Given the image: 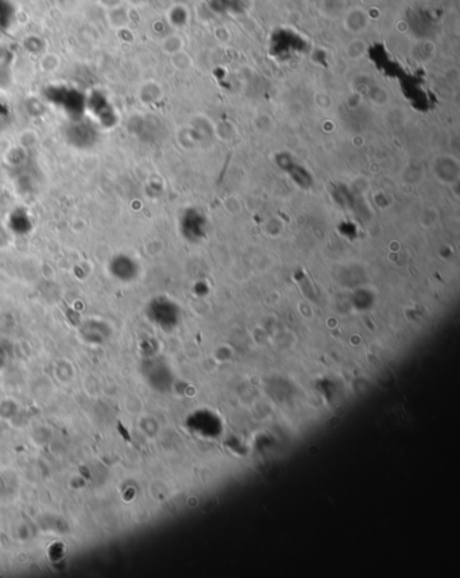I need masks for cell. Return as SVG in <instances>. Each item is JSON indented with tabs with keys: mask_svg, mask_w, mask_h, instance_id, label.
<instances>
[{
	"mask_svg": "<svg viewBox=\"0 0 460 578\" xmlns=\"http://www.w3.org/2000/svg\"><path fill=\"white\" fill-rule=\"evenodd\" d=\"M50 99L57 105L65 108L66 111H69L72 114H77V111L84 108V105L86 104V100L82 99L77 95L76 90H72V89H68V88L53 89L50 92Z\"/></svg>",
	"mask_w": 460,
	"mask_h": 578,
	"instance_id": "5b68a950",
	"label": "cell"
},
{
	"mask_svg": "<svg viewBox=\"0 0 460 578\" xmlns=\"http://www.w3.org/2000/svg\"><path fill=\"white\" fill-rule=\"evenodd\" d=\"M86 108L90 110L95 118L106 127H111L115 123V112L111 107V103L99 92L86 99Z\"/></svg>",
	"mask_w": 460,
	"mask_h": 578,
	"instance_id": "3957f363",
	"label": "cell"
},
{
	"mask_svg": "<svg viewBox=\"0 0 460 578\" xmlns=\"http://www.w3.org/2000/svg\"><path fill=\"white\" fill-rule=\"evenodd\" d=\"M348 57L351 58H359L363 55L365 53V42L358 40V41L351 42L348 49H347Z\"/></svg>",
	"mask_w": 460,
	"mask_h": 578,
	"instance_id": "30bf717a",
	"label": "cell"
},
{
	"mask_svg": "<svg viewBox=\"0 0 460 578\" xmlns=\"http://www.w3.org/2000/svg\"><path fill=\"white\" fill-rule=\"evenodd\" d=\"M367 25H369L367 16L362 10L355 8L346 15L344 26L352 34H359L362 30H365L367 27Z\"/></svg>",
	"mask_w": 460,
	"mask_h": 578,
	"instance_id": "52a82bcc",
	"label": "cell"
},
{
	"mask_svg": "<svg viewBox=\"0 0 460 578\" xmlns=\"http://www.w3.org/2000/svg\"><path fill=\"white\" fill-rule=\"evenodd\" d=\"M8 115H10L8 108L0 101V127H3L5 124L7 119H8Z\"/></svg>",
	"mask_w": 460,
	"mask_h": 578,
	"instance_id": "7c38bea8",
	"label": "cell"
},
{
	"mask_svg": "<svg viewBox=\"0 0 460 578\" xmlns=\"http://www.w3.org/2000/svg\"><path fill=\"white\" fill-rule=\"evenodd\" d=\"M106 10H108V8H114V7H118V5H121V4H123V1L125 0H97Z\"/></svg>",
	"mask_w": 460,
	"mask_h": 578,
	"instance_id": "8fae6325",
	"label": "cell"
},
{
	"mask_svg": "<svg viewBox=\"0 0 460 578\" xmlns=\"http://www.w3.org/2000/svg\"><path fill=\"white\" fill-rule=\"evenodd\" d=\"M8 228L16 236H27L34 229V218L29 209L15 208L8 216Z\"/></svg>",
	"mask_w": 460,
	"mask_h": 578,
	"instance_id": "277c9868",
	"label": "cell"
},
{
	"mask_svg": "<svg viewBox=\"0 0 460 578\" xmlns=\"http://www.w3.org/2000/svg\"><path fill=\"white\" fill-rule=\"evenodd\" d=\"M96 131L92 127V124L85 122H75L68 127L66 131V139L68 142L75 146L76 149H89L96 142Z\"/></svg>",
	"mask_w": 460,
	"mask_h": 578,
	"instance_id": "6da1fadb",
	"label": "cell"
},
{
	"mask_svg": "<svg viewBox=\"0 0 460 578\" xmlns=\"http://www.w3.org/2000/svg\"><path fill=\"white\" fill-rule=\"evenodd\" d=\"M108 270L112 274L114 278L122 281V282H127L135 278L136 273H138V264L136 262L128 256L127 253H117L111 257L110 264H108Z\"/></svg>",
	"mask_w": 460,
	"mask_h": 578,
	"instance_id": "7a4b0ae2",
	"label": "cell"
},
{
	"mask_svg": "<svg viewBox=\"0 0 460 578\" xmlns=\"http://www.w3.org/2000/svg\"><path fill=\"white\" fill-rule=\"evenodd\" d=\"M161 47H162V51L167 53V55H173L182 50L184 40L180 34H169L164 38Z\"/></svg>",
	"mask_w": 460,
	"mask_h": 578,
	"instance_id": "ba28073f",
	"label": "cell"
},
{
	"mask_svg": "<svg viewBox=\"0 0 460 578\" xmlns=\"http://www.w3.org/2000/svg\"><path fill=\"white\" fill-rule=\"evenodd\" d=\"M170 57H171L173 65L180 71H186L192 66V60L184 50H181V51H178V53L170 55Z\"/></svg>",
	"mask_w": 460,
	"mask_h": 578,
	"instance_id": "9c48e42d",
	"label": "cell"
},
{
	"mask_svg": "<svg viewBox=\"0 0 460 578\" xmlns=\"http://www.w3.org/2000/svg\"><path fill=\"white\" fill-rule=\"evenodd\" d=\"M107 22L115 30H125L131 23V14L125 8V4H121L114 8L107 10Z\"/></svg>",
	"mask_w": 460,
	"mask_h": 578,
	"instance_id": "8992f818",
	"label": "cell"
}]
</instances>
